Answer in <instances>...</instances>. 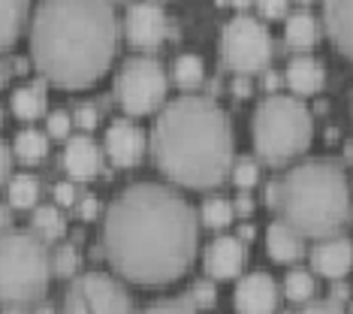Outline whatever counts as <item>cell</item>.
<instances>
[{"label":"cell","mask_w":353,"mask_h":314,"mask_svg":"<svg viewBox=\"0 0 353 314\" xmlns=\"http://www.w3.org/2000/svg\"><path fill=\"white\" fill-rule=\"evenodd\" d=\"M103 242L112 266L139 284L179 278L196 251V217L163 184H133L109 206Z\"/></svg>","instance_id":"cell-1"},{"label":"cell","mask_w":353,"mask_h":314,"mask_svg":"<svg viewBox=\"0 0 353 314\" xmlns=\"http://www.w3.org/2000/svg\"><path fill=\"white\" fill-rule=\"evenodd\" d=\"M115 39L112 0H43L30 28V52L54 85L85 88L106 72Z\"/></svg>","instance_id":"cell-2"},{"label":"cell","mask_w":353,"mask_h":314,"mask_svg":"<svg viewBox=\"0 0 353 314\" xmlns=\"http://www.w3.org/2000/svg\"><path fill=\"white\" fill-rule=\"evenodd\" d=\"M154 160L172 181L212 188L232 164V133L223 109L208 97H179L154 121Z\"/></svg>","instance_id":"cell-3"},{"label":"cell","mask_w":353,"mask_h":314,"mask_svg":"<svg viewBox=\"0 0 353 314\" xmlns=\"http://www.w3.org/2000/svg\"><path fill=\"white\" fill-rule=\"evenodd\" d=\"M278 203L302 236H332L350 215V188L341 166L308 160L287 173Z\"/></svg>","instance_id":"cell-4"},{"label":"cell","mask_w":353,"mask_h":314,"mask_svg":"<svg viewBox=\"0 0 353 314\" xmlns=\"http://www.w3.org/2000/svg\"><path fill=\"white\" fill-rule=\"evenodd\" d=\"M314 133V121L302 100L287 94H272L254 112L256 155L269 164H284L302 155Z\"/></svg>","instance_id":"cell-5"},{"label":"cell","mask_w":353,"mask_h":314,"mask_svg":"<svg viewBox=\"0 0 353 314\" xmlns=\"http://www.w3.org/2000/svg\"><path fill=\"white\" fill-rule=\"evenodd\" d=\"M49 284V260L43 245L28 233H10L0 239V300L25 305Z\"/></svg>","instance_id":"cell-6"},{"label":"cell","mask_w":353,"mask_h":314,"mask_svg":"<svg viewBox=\"0 0 353 314\" xmlns=\"http://www.w3.org/2000/svg\"><path fill=\"white\" fill-rule=\"evenodd\" d=\"M115 91L121 97V106L130 112V115H145L163 100L166 94V76L163 67L154 58H130L118 72Z\"/></svg>","instance_id":"cell-7"},{"label":"cell","mask_w":353,"mask_h":314,"mask_svg":"<svg viewBox=\"0 0 353 314\" xmlns=\"http://www.w3.org/2000/svg\"><path fill=\"white\" fill-rule=\"evenodd\" d=\"M221 46H223V61L236 72L260 70L272 55L269 30L251 15H236L232 21H227Z\"/></svg>","instance_id":"cell-8"},{"label":"cell","mask_w":353,"mask_h":314,"mask_svg":"<svg viewBox=\"0 0 353 314\" xmlns=\"http://www.w3.org/2000/svg\"><path fill=\"white\" fill-rule=\"evenodd\" d=\"M67 308L70 311H127L130 300H127L124 287H118L112 278L91 272V275L79 278V284L70 290Z\"/></svg>","instance_id":"cell-9"},{"label":"cell","mask_w":353,"mask_h":314,"mask_svg":"<svg viewBox=\"0 0 353 314\" xmlns=\"http://www.w3.org/2000/svg\"><path fill=\"white\" fill-rule=\"evenodd\" d=\"M166 34V15L157 3H133L127 12V37L133 46H157Z\"/></svg>","instance_id":"cell-10"},{"label":"cell","mask_w":353,"mask_h":314,"mask_svg":"<svg viewBox=\"0 0 353 314\" xmlns=\"http://www.w3.org/2000/svg\"><path fill=\"white\" fill-rule=\"evenodd\" d=\"M242 263H245V248H242V242L232 236H221L205 248V272L212 278L239 275Z\"/></svg>","instance_id":"cell-11"},{"label":"cell","mask_w":353,"mask_h":314,"mask_svg":"<svg viewBox=\"0 0 353 314\" xmlns=\"http://www.w3.org/2000/svg\"><path fill=\"white\" fill-rule=\"evenodd\" d=\"M275 300H278L275 281L269 275H263V272H254V275L242 278L236 287V296H232L236 308H242V311H272L275 308Z\"/></svg>","instance_id":"cell-12"},{"label":"cell","mask_w":353,"mask_h":314,"mask_svg":"<svg viewBox=\"0 0 353 314\" xmlns=\"http://www.w3.org/2000/svg\"><path fill=\"white\" fill-rule=\"evenodd\" d=\"M142 148H145V136L139 127L127 124V121H115L106 133V151L118 166H130L139 160Z\"/></svg>","instance_id":"cell-13"},{"label":"cell","mask_w":353,"mask_h":314,"mask_svg":"<svg viewBox=\"0 0 353 314\" xmlns=\"http://www.w3.org/2000/svg\"><path fill=\"white\" fill-rule=\"evenodd\" d=\"M314 269L326 278H344L353 266V242L350 239H326L311 254Z\"/></svg>","instance_id":"cell-14"},{"label":"cell","mask_w":353,"mask_h":314,"mask_svg":"<svg viewBox=\"0 0 353 314\" xmlns=\"http://www.w3.org/2000/svg\"><path fill=\"white\" fill-rule=\"evenodd\" d=\"M326 30L347 58H353V0H323Z\"/></svg>","instance_id":"cell-15"},{"label":"cell","mask_w":353,"mask_h":314,"mask_svg":"<svg viewBox=\"0 0 353 314\" xmlns=\"http://www.w3.org/2000/svg\"><path fill=\"white\" fill-rule=\"evenodd\" d=\"M266 248L272 254V260L290 263L302 257V233L293 227L290 221H275L266 233Z\"/></svg>","instance_id":"cell-16"},{"label":"cell","mask_w":353,"mask_h":314,"mask_svg":"<svg viewBox=\"0 0 353 314\" xmlns=\"http://www.w3.org/2000/svg\"><path fill=\"white\" fill-rule=\"evenodd\" d=\"M63 164H67L73 179H91V175L100 169L97 145L88 139V136H73L70 145L63 148Z\"/></svg>","instance_id":"cell-17"},{"label":"cell","mask_w":353,"mask_h":314,"mask_svg":"<svg viewBox=\"0 0 353 314\" xmlns=\"http://www.w3.org/2000/svg\"><path fill=\"white\" fill-rule=\"evenodd\" d=\"M287 82H290L296 94H314L323 85V67L314 58H308V55L293 58L290 67H287Z\"/></svg>","instance_id":"cell-18"},{"label":"cell","mask_w":353,"mask_h":314,"mask_svg":"<svg viewBox=\"0 0 353 314\" xmlns=\"http://www.w3.org/2000/svg\"><path fill=\"white\" fill-rule=\"evenodd\" d=\"M284 37L296 48H308L317 39V19L311 12H293L284 24Z\"/></svg>","instance_id":"cell-19"},{"label":"cell","mask_w":353,"mask_h":314,"mask_svg":"<svg viewBox=\"0 0 353 314\" xmlns=\"http://www.w3.org/2000/svg\"><path fill=\"white\" fill-rule=\"evenodd\" d=\"M25 10L28 0H0V48H6L15 39Z\"/></svg>","instance_id":"cell-20"},{"label":"cell","mask_w":353,"mask_h":314,"mask_svg":"<svg viewBox=\"0 0 353 314\" xmlns=\"http://www.w3.org/2000/svg\"><path fill=\"white\" fill-rule=\"evenodd\" d=\"M46 151H49V145H46V136L39 130H21L15 136V155L21 160H28V164L46 157Z\"/></svg>","instance_id":"cell-21"},{"label":"cell","mask_w":353,"mask_h":314,"mask_svg":"<svg viewBox=\"0 0 353 314\" xmlns=\"http://www.w3.org/2000/svg\"><path fill=\"white\" fill-rule=\"evenodd\" d=\"M314 290H317V284H314V278H311V272L293 269L290 275L284 278V293L290 296V300H296V302L311 300V296H314Z\"/></svg>","instance_id":"cell-22"},{"label":"cell","mask_w":353,"mask_h":314,"mask_svg":"<svg viewBox=\"0 0 353 314\" xmlns=\"http://www.w3.org/2000/svg\"><path fill=\"white\" fill-rule=\"evenodd\" d=\"M203 61L196 58V55H181L179 61H175V82L181 88H196L203 82Z\"/></svg>","instance_id":"cell-23"},{"label":"cell","mask_w":353,"mask_h":314,"mask_svg":"<svg viewBox=\"0 0 353 314\" xmlns=\"http://www.w3.org/2000/svg\"><path fill=\"white\" fill-rule=\"evenodd\" d=\"M10 203L19 208H28L37 203V179L30 175H15L10 181Z\"/></svg>","instance_id":"cell-24"},{"label":"cell","mask_w":353,"mask_h":314,"mask_svg":"<svg viewBox=\"0 0 353 314\" xmlns=\"http://www.w3.org/2000/svg\"><path fill=\"white\" fill-rule=\"evenodd\" d=\"M12 112L21 118H37L43 112V100H39V94L34 88H19L12 94Z\"/></svg>","instance_id":"cell-25"},{"label":"cell","mask_w":353,"mask_h":314,"mask_svg":"<svg viewBox=\"0 0 353 314\" xmlns=\"http://www.w3.org/2000/svg\"><path fill=\"white\" fill-rule=\"evenodd\" d=\"M203 221L208 224V227H227V224L232 221V206L221 197L205 199L203 203Z\"/></svg>","instance_id":"cell-26"},{"label":"cell","mask_w":353,"mask_h":314,"mask_svg":"<svg viewBox=\"0 0 353 314\" xmlns=\"http://www.w3.org/2000/svg\"><path fill=\"white\" fill-rule=\"evenodd\" d=\"M34 227L43 233L46 239H58L63 233V221H61V215L54 212L52 206H39L34 212Z\"/></svg>","instance_id":"cell-27"},{"label":"cell","mask_w":353,"mask_h":314,"mask_svg":"<svg viewBox=\"0 0 353 314\" xmlns=\"http://www.w3.org/2000/svg\"><path fill=\"white\" fill-rule=\"evenodd\" d=\"M76 266H79L76 248L73 245H61L58 254H54V272H58V275H73Z\"/></svg>","instance_id":"cell-28"},{"label":"cell","mask_w":353,"mask_h":314,"mask_svg":"<svg viewBox=\"0 0 353 314\" xmlns=\"http://www.w3.org/2000/svg\"><path fill=\"white\" fill-rule=\"evenodd\" d=\"M232 179H236L239 188H251L256 181V164L251 157H242L236 166H232Z\"/></svg>","instance_id":"cell-29"},{"label":"cell","mask_w":353,"mask_h":314,"mask_svg":"<svg viewBox=\"0 0 353 314\" xmlns=\"http://www.w3.org/2000/svg\"><path fill=\"white\" fill-rule=\"evenodd\" d=\"M196 305L194 296H188V300H166V302H157L151 305V311H190Z\"/></svg>","instance_id":"cell-30"},{"label":"cell","mask_w":353,"mask_h":314,"mask_svg":"<svg viewBox=\"0 0 353 314\" xmlns=\"http://www.w3.org/2000/svg\"><path fill=\"white\" fill-rule=\"evenodd\" d=\"M70 130V115L67 112H52L49 115V133L52 136H67Z\"/></svg>","instance_id":"cell-31"},{"label":"cell","mask_w":353,"mask_h":314,"mask_svg":"<svg viewBox=\"0 0 353 314\" xmlns=\"http://www.w3.org/2000/svg\"><path fill=\"white\" fill-rule=\"evenodd\" d=\"M194 300H196V305H212L218 300V293H214V287L208 284V281H199V284H194Z\"/></svg>","instance_id":"cell-32"},{"label":"cell","mask_w":353,"mask_h":314,"mask_svg":"<svg viewBox=\"0 0 353 314\" xmlns=\"http://www.w3.org/2000/svg\"><path fill=\"white\" fill-rule=\"evenodd\" d=\"M256 6H260V12L269 15V19H278V15L287 12V0H256Z\"/></svg>","instance_id":"cell-33"},{"label":"cell","mask_w":353,"mask_h":314,"mask_svg":"<svg viewBox=\"0 0 353 314\" xmlns=\"http://www.w3.org/2000/svg\"><path fill=\"white\" fill-rule=\"evenodd\" d=\"M76 121L82 127H94V124H97V109H94V106H79Z\"/></svg>","instance_id":"cell-34"},{"label":"cell","mask_w":353,"mask_h":314,"mask_svg":"<svg viewBox=\"0 0 353 314\" xmlns=\"http://www.w3.org/2000/svg\"><path fill=\"white\" fill-rule=\"evenodd\" d=\"M54 197H58V203L70 206V203H73V199H76V188H73V184H67V181H63V184H58V188H54Z\"/></svg>","instance_id":"cell-35"},{"label":"cell","mask_w":353,"mask_h":314,"mask_svg":"<svg viewBox=\"0 0 353 314\" xmlns=\"http://www.w3.org/2000/svg\"><path fill=\"white\" fill-rule=\"evenodd\" d=\"M232 94H236V97H248V94H251V82H248L245 76H236V82H232Z\"/></svg>","instance_id":"cell-36"},{"label":"cell","mask_w":353,"mask_h":314,"mask_svg":"<svg viewBox=\"0 0 353 314\" xmlns=\"http://www.w3.org/2000/svg\"><path fill=\"white\" fill-rule=\"evenodd\" d=\"M94 215H97V199L88 197L82 203V217H85V221H94Z\"/></svg>","instance_id":"cell-37"},{"label":"cell","mask_w":353,"mask_h":314,"mask_svg":"<svg viewBox=\"0 0 353 314\" xmlns=\"http://www.w3.org/2000/svg\"><path fill=\"white\" fill-rule=\"evenodd\" d=\"M308 311H339V302H335V296L329 302H311Z\"/></svg>","instance_id":"cell-38"},{"label":"cell","mask_w":353,"mask_h":314,"mask_svg":"<svg viewBox=\"0 0 353 314\" xmlns=\"http://www.w3.org/2000/svg\"><path fill=\"white\" fill-rule=\"evenodd\" d=\"M6 169H10V155H6V145L0 142V181L6 179Z\"/></svg>","instance_id":"cell-39"},{"label":"cell","mask_w":353,"mask_h":314,"mask_svg":"<svg viewBox=\"0 0 353 314\" xmlns=\"http://www.w3.org/2000/svg\"><path fill=\"white\" fill-rule=\"evenodd\" d=\"M6 221H10V217H6V208H3V206H0V230H3V227H6Z\"/></svg>","instance_id":"cell-40"},{"label":"cell","mask_w":353,"mask_h":314,"mask_svg":"<svg viewBox=\"0 0 353 314\" xmlns=\"http://www.w3.org/2000/svg\"><path fill=\"white\" fill-rule=\"evenodd\" d=\"M266 85H269V88L278 85V76H275V72H269V76H266Z\"/></svg>","instance_id":"cell-41"},{"label":"cell","mask_w":353,"mask_h":314,"mask_svg":"<svg viewBox=\"0 0 353 314\" xmlns=\"http://www.w3.org/2000/svg\"><path fill=\"white\" fill-rule=\"evenodd\" d=\"M232 3H236V6H248V3H251V0H232Z\"/></svg>","instance_id":"cell-42"},{"label":"cell","mask_w":353,"mask_h":314,"mask_svg":"<svg viewBox=\"0 0 353 314\" xmlns=\"http://www.w3.org/2000/svg\"><path fill=\"white\" fill-rule=\"evenodd\" d=\"M302 3H305V0H302Z\"/></svg>","instance_id":"cell-43"}]
</instances>
